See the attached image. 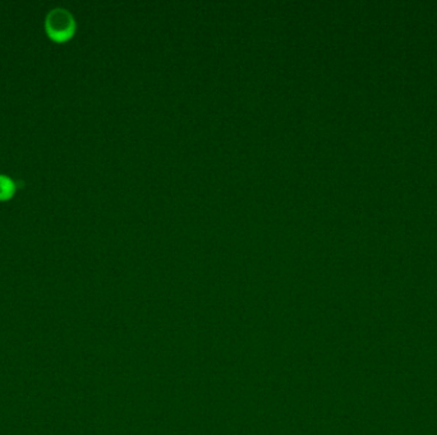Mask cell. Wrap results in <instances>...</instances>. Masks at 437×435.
<instances>
[{"mask_svg":"<svg viewBox=\"0 0 437 435\" xmlns=\"http://www.w3.org/2000/svg\"><path fill=\"white\" fill-rule=\"evenodd\" d=\"M76 20L66 8H54L45 18V31L55 42H66L76 32Z\"/></svg>","mask_w":437,"mask_h":435,"instance_id":"1","label":"cell"},{"mask_svg":"<svg viewBox=\"0 0 437 435\" xmlns=\"http://www.w3.org/2000/svg\"><path fill=\"white\" fill-rule=\"evenodd\" d=\"M17 191V185L13 179L8 175L0 174V201H8L13 197Z\"/></svg>","mask_w":437,"mask_h":435,"instance_id":"2","label":"cell"}]
</instances>
